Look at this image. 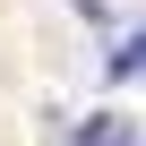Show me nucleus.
Instances as JSON below:
<instances>
[{
    "label": "nucleus",
    "mask_w": 146,
    "mask_h": 146,
    "mask_svg": "<svg viewBox=\"0 0 146 146\" xmlns=\"http://www.w3.org/2000/svg\"><path fill=\"white\" fill-rule=\"evenodd\" d=\"M78 146H137V137H129V120H120V112H86Z\"/></svg>",
    "instance_id": "1"
},
{
    "label": "nucleus",
    "mask_w": 146,
    "mask_h": 146,
    "mask_svg": "<svg viewBox=\"0 0 146 146\" xmlns=\"http://www.w3.org/2000/svg\"><path fill=\"white\" fill-rule=\"evenodd\" d=\"M112 78H146V35H129V43L112 52Z\"/></svg>",
    "instance_id": "2"
}]
</instances>
